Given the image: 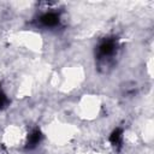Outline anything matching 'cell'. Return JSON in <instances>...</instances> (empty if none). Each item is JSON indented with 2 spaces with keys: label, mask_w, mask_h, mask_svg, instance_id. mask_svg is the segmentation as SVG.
I'll return each instance as SVG.
<instances>
[{
  "label": "cell",
  "mask_w": 154,
  "mask_h": 154,
  "mask_svg": "<svg viewBox=\"0 0 154 154\" xmlns=\"http://www.w3.org/2000/svg\"><path fill=\"white\" fill-rule=\"evenodd\" d=\"M7 102H8V100H7L6 95H5V94L1 91V89H0V108L5 107V106L7 105Z\"/></svg>",
  "instance_id": "5b68a950"
},
{
  "label": "cell",
  "mask_w": 154,
  "mask_h": 154,
  "mask_svg": "<svg viewBox=\"0 0 154 154\" xmlns=\"http://www.w3.org/2000/svg\"><path fill=\"white\" fill-rule=\"evenodd\" d=\"M40 22L45 25V26H54L59 23V16L54 12H49V13H45L40 17Z\"/></svg>",
  "instance_id": "7a4b0ae2"
},
{
  "label": "cell",
  "mask_w": 154,
  "mask_h": 154,
  "mask_svg": "<svg viewBox=\"0 0 154 154\" xmlns=\"http://www.w3.org/2000/svg\"><path fill=\"white\" fill-rule=\"evenodd\" d=\"M116 49V42L113 40H105L99 47H97V54L100 58L109 57L114 53Z\"/></svg>",
  "instance_id": "6da1fadb"
},
{
  "label": "cell",
  "mask_w": 154,
  "mask_h": 154,
  "mask_svg": "<svg viewBox=\"0 0 154 154\" xmlns=\"http://www.w3.org/2000/svg\"><path fill=\"white\" fill-rule=\"evenodd\" d=\"M40 140H41V132H40L38 130H34V131L29 135V137H28V148H34V147H36V146L38 144Z\"/></svg>",
  "instance_id": "3957f363"
},
{
  "label": "cell",
  "mask_w": 154,
  "mask_h": 154,
  "mask_svg": "<svg viewBox=\"0 0 154 154\" xmlns=\"http://www.w3.org/2000/svg\"><path fill=\"white\" fill-rule=\"evenodd\" d=\"M120 141H122V130L120 129H117L111 135V142H112V144L118 146L120 143Z\"/></svg>",
  "instance_id": "277c9868"
}]
</instances>
